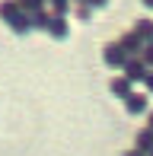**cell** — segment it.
Returning a JSON list of instances; mask_svg holds the SVG:
<instances>
[{
  "label": "cell",
  "instance_id": "8992f818",
  "mask_svg": "<svg viewBox=\"0 0 153 156\" xmlns=\"http://www.w3.org/2000/svg\"><path fill=\"white\" fill-rule=\"evenodd\" d=\"M112 93L121 96V99H128V96H131V80H128V76H118V80H112Z\"/></svg>",
  "mask_w": 153,
  "mask_h": 156
},
{
  "label": "cell",
  "instance_id": "30bf717a",
  "mask_svg": "<svg viewBox=\"0 0 153 156\" xmlns=\"http://www.w3.org/2000/svg\"><path fill=\"white\" fill-rule=\"evenodd\" d=\"M29 26H35V29H41V26H48V13H45V10H38V13H32V19H29Z\"/></svg>",
  "mask_w": 153,
  "mask_h": 156
},
{
  "label": "cell",
  "instance_id": "5b68a950",
  "mask_svg": "<svg viewBox=\"0 0 153 156\" xmlns=\"http://www.w3.org/2000/svg\"><path fill=\"white\" fill-rule=\"evenodd\" d=\"M48 32H51L54 38H64V35H67V23H64V16H54V19H48Z\"/></svg>",
  "mask_w": 153,
  "mask_h": 156
},
{
  "label": "cell",
  "instance_id": "ba28073f",
  "mask_svg": "<svg viewBox=\"0 0 153 156\" xmlns=\"http://www.w3.org/2000/svg\"><path fill=\"white\" fill-rule=\"evenodd\" d=\"M137 147H141L144 153H147V150H153V131H150V127L137 134Z\"/></svg>",
  "mask_w": 153,
  "mask_h": 156
},
{
  "label": "cell",
  "instance_id": "6da1fadb",
  "mask_svg": "<svg viewBox=\"0 0 153 156\" xmlns=\"http://www.w3.org/2000/svg\"><path fill=\"white\" fill-rule=\"evenodd\" d=\"M124 76H128L131 83L144 80V76H147V64H144L141 58H128V61H124Z\"/></svg>",
  "mask_w": 153,
  "mask_h": 156
},
{
  "label": "cell",
  "instance_id": "5bb4252c",
  "mask_svg": "<svg viewBox=\"0 0 153 156\" xmlns=\"http://www.w3.org/2000/svg\"><path fill=\"white\" fill-rule=\"evenodd\" d=\"M109 0H89V6H105Z\"/></svg>",
  "mask_w": 153,
  "mask_h": 156
},
{
  "label": "cell",
  "instance_id": "2e32d148",
  "mask_svg": "<svg viewBox=\"0 0 153 156\" xmlns=\"http://www.w3.org/2000/svg\"><path fill=\"white\" fill-rule=\"evenodd\" d=\"M76 3H80V6H89V0H76Z\"/></svg>",
  "mask_w": 153,
  "mask_h": 156
},
{
  "label": "cell",
  "instance_id": "7c38bea8",
  "mask_svg": "<svg viewBox=\"0 0 153 156\" xmlns=\"http://www.w3.org/2000/svg\"><path fill=\"white\" fill-rule=\"evenodd\" d=\"M144 64H153V41H150V45H144Z\"/></svg>",
  "mask_w": 153,
  "mask_h": 156
},
{
  "label": "cell",
  "instance_id": "4fadbf2b",
  "mask_svg": "<svg viewBox=\"0 0 153 156\" xmlns=\"http://www.w3.org/2000/svg\"><path fill=\"white\" fill-rule=\"evenodd\" d=\"M76 16H80V19H89V16H93V6H80V10H76Z\"/></svg>",
  "mask_w": 153,
  "mask_h": 156
},
{
  "label": "cell",
  "instance_id": "3957f363",
  "mask_svg": "<svg viewBox=\"0 0 153 156\" xmlns=\"http://www.w3.org/2000/svg\"><path fill=\"white\" fill-rule=\"evenodd\" d=\"M134 32H137V38H141L144 45H150L153 41V19H141V23L134 26Z\"/></svg>",
  "mask_w": 153,
  "mask_h": 156
},
{
  "label": "cell",
  "instance_id": "d6986e66",
  "mask_svg": "<svg viewBox=\"0 0 153 156\" xmlns=\"http://www.w3.org/2000/svg\"><path fill=\"white\" fill-rule=\"evenodd\" d=\"M150 131H153V115H150Z\"/></svg>",
  "mask_w": 153,
  "mask_h": 156
},
{
  "label": "cell",
  "instance_id": "9c48e42d",
  "mask_svg": "<svg viewBox=\"0 0 153 156\" xmlns=\"http://www.w3.org/2000/svg\"><path fill=\"white\" fill-rule=\"evenodd\" d=\"M19 6H26V13H38V10H45V0H16Z\"/></svg>",
  "mask_w": 153,
  "mask_h": 156
},
{
  "label": "cell",
  "instance_id": "9a60e30c",
  "mask_svg": "<svg viewBox=\"0 0 153 156\" xmlns=\"http://www.w3.org/2000/svg\"><path fill=\"white\" fill-rule=\"evenodd\" d=\"M144 80H147V86H150V93H153V73H147Z\"/></svg>",
  "mask_w": 153,
  "mask_h": 156
},
{
  "label": "cell",
  "instance_id": "e0dca14e",
  "mask_svg": "<svg viewBox=\"0 0 153 156\" xmlns=\"http://www.w3.org/2000/svg\"><path fill=\"white\" fill-rule=\"evenodd\" d=\"M144 3H147V6H150V10H153V0H144Z\"/></svg>",
  "mask_w": 153,
  "mask_h": 156
},
{
  "label": "cell",
  "instance_id": "8fae6325",
  "mask_svg": "<svg viewBox=\"0 0 153 156\" xmlns=\"http://www.w3.org/2000/svg\"><path fill=\"white\" fill-rule=\"evenodd\" d=\"M45 3H51V6H54V16H64L67 6H70V0H45Z\"/></svg>",
  "mask_w": 153,
  "mask_h": 156
},
{
  "label": "cell",
  "instance_id": "7a4b0ae2",
  "mask_svg": "<svg viewBox=\"0 0 153 156\" xmlns=\"http://www.w3.org/2000/svg\"><path fill=\"white\" fill-rule=\"evenodd\" d=\"M118 45H121V51H124V54H137V51H144V41L137 38V32H134V29L124 32V38L118 41Z\"/></svg>",
  "mask_w": 153,
  "mask_h": 156
},
{
  "label": "cell",
  "instance_id": "277c9868",
  "mask_svg": "<svg viewBox=\"0 0 153 156\" xmlns=\"http://www.w3.org/2000/svg\"><path fill=\"white\" fill-rule=\"evenodd\" d=\"M128 61V54L121 51V45H109L105 48V64H112V67H118V64Z\"/></svg>",
  "mask_w": 153,
  "mask_h": 156
},
{
  "label": "cell",
  "instance_id": "52a82bcc",
  "mask_svg": "<svg viewBox=\"0 0 153 156\" xmlns=\"http://www.w3.org/2000/svg\"><path fill=\"white\" fill-rule=\"evenodd\" d=\"M124 102H128V112H131V115H137V112H144V108H147V99H144V96H137V93H131Z\"/></svg>",
  "mask_w": 153,
  "mask_h": 156
},
{
  "label": "cell",
  "instance_id": "ac0fdd59",
  "mask_svg": "<svg viewBox=\"0 0 153 156\" xmlns=\"http://www.w3.org/2000/svg\"><path fill=\"white\" fill-rule=\"evenodd\" d=\"M124 156H141V153H124Z\"/></svg>",
  "mask_w": 153,
  "mask_h": 156
},
{
  "label": "cell",
  "instance_id": "ffe728a7",
  "mask_svg": "<svg viewBox=\"0 0 153 156\" xmlns=\"http://www.w3.org/2000/svg\"><path fill=\"white\" fill-rule=\"evenodd\" d=\"M150 156H153V153H150Z\"/></svg>",
  "mask_w": 153,
  "mask_h": 156
}]
</instances>
